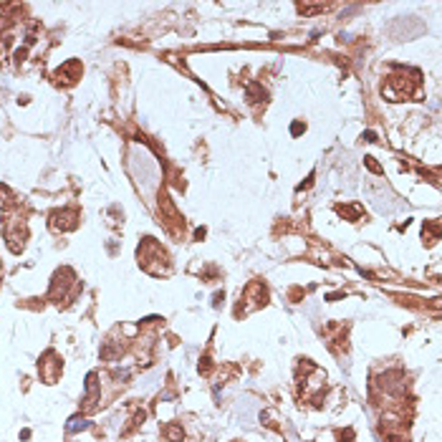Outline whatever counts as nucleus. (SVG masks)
Returning <instances> with one entry per match:
<instances>
[{"label": "nucleus", "instance_id": "f257e3e1", "mask_svg": "<svg viewBox=\"0 0 442 442\" xmlns=\"http://www.w3.org/2000/svg\"><path fill=\"white\" fill-rule=\"evenodd\" d=\"M88 425H86V419L83 417H71V422L66 425V430L69 432H79V430H86Z\"/></svg>", "mask_w": 442, "mask_h": 442}]
</instances>
